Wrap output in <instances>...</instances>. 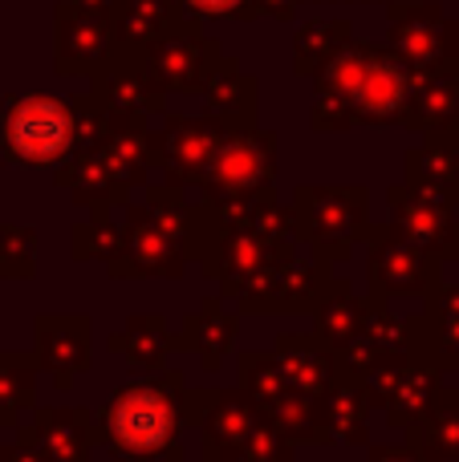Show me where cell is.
<instances>
[{"label": "cell", "instance_id": "obj_1", "mask_svg": "<svg viewBox=\"0 0 459 462\" xmlns=\"http://www.w3.org/2000/svg\"><path fill=\"white\" fill-rule=\"evenodd\" d=\"M8 138H13V151L33 162L57 159L65 151V143H70V118H65V110L57 102L37 97V102L16 106Z\"/></svg>", "mask_w": 459, "mask_h": 462}, {"label": "cell", "instance_id": "obj_2", "mask_svg": "<svg viewBox=\"0 0 459 462\" xmlns=\"http://www.w3.org/2000/svg\"><path fill=\"white\" fill-rule=\"evenodd\" d=\"M114 434L122 447L130 450H155L167 442L171 434V414L155 393H130L118 410H114Z\"/></svg>", "mask_w": 459, "mask_h": 462}, {"label": "cell", "instance_id": "obj_3", "mask_svg": "<svg viewBox=\"0 0 459 462\" xmlns=\"http://www.w3.org/2000/svg\"><path fill=\"white\" fill-rule=\"evenodd\" d=\"M195 5H203V8H224V5H232V0H195Z\"/></svg>", "mask_w": 459, "mask_h": 462}]
</instances>
